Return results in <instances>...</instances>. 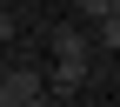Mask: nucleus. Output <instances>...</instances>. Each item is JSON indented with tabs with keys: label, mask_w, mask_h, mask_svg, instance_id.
I'll list each match as a JSON object with an SVG mask.
<instances>
[{
	"label": "nucleus",
	"mask_w": 120,
	"mask_h": 107,
	"mask_svg": "<svg viewBox=\"0 0 120 107\" xmlns=\"http://www.w3.org/2000/svg\"><path fill=\"white\" fill-rule=\"evenodd\" d=\"M47 47H53V67H73V74H87V67H94V40H87L80 27H53V40H47Z\"/></svg>",
	"instance_id": "1"
},
{
	"label": "nucleus",
	"mask_w": 120,
	"mask_h": 107,
	"mask_svg": "<svg viewBox=\"0 0 120 107\" xmlns=\"http://www.w3.org/2000/svg\"><path fill=\"white\" fill-rule=\"evenodd\" d=\"M34 100H53L40 67H7V107H34Z\"/></svg>",
	"instance_id": "2"
},
{
	"label": "nucleus",
	"mask_w": 120,
	"mask_h": 107,
	"mask_svg": "<svg viewBox=\"0 0 120 107\" xmlns=\"http://www.w3.org/2000/svg\"><path fill=\"white\" fill-rule=\"evenodd\" d=\"M80 87H87V74H73V67H53V74H47V94H53V100H73Z\"/></svg>",
	"instance_id": "3"
},
{
	"label": "nucleus",
	"mask_w": 120,
	"mask_h": 107,
	"mask_svg": "<svg viewBox=\"0 0 120 107\" xmlns=\"http://www.w3.org/2000/svg\"><path fill=\"white\" fill-rule=\"evenodd\" d=\"M73 13H80V20H94V27H100V20H107V13H113V0H73Z\"/></svg>",
	"instance_id": "4"
},
{
	"label": "nucleus",
	"mask_w": 120,
	"mask_h": 107,
	"mask_svg": "<svg viewBox=\"0 0 120 107\" xmlns=\"http://www.w3.org/2000/svg\"><path fill=\"white\" fill-rule=\"evenodd\" d=\"M100 47H120V13H107V20H100Z\"/></svg>",
	"instance_id": "5"
},
{
	"label": "nucleus",
	"mask_w": 120,
	"mask_h": 107,
	"mask_svg": "<svg viewBox=\"0 0 120 107\" xmlns=\"http://www.w3.org/2000/svg\"><path fill=\"white\" fill-rule=\"evenodd\" d=\"M7 40H13V13H0V47H7Z\"/></svg>",
	"instance_id": "6"
},
{
	"label": "nucleus",
	"mask_w": 120,
	"mask_h": 107,
	"mask_svg": "<svg viewBox=\"0 0 120 107\" xmlns=\"http://www.w3.org/2000/svg\"><path fill=\"white\" fill-rule=\"evenodd\" d=\"M0 107H7V60H0Z\"/></svg>",
	"instance_id": "7"
},
{
	"label": "nucleus",
	"mask_w": 120,
	"mask_h": 107,
	"mask_svg": "<svg viewBox=\"0 0 120 107\" xmlns=\"http://www.w3.org/2000/svg\"><path fill=\"white\" fill-rule=\"evenodd\" d=\"M113 13H120V0H113Z\"/></svg>",
	"instance_id": "8"
}]
</instances>
